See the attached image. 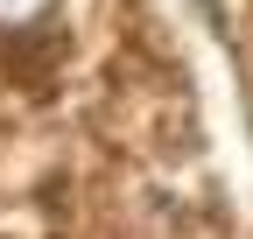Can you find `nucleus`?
Instances as JSON below:
<instances>
[{
  "label": "nucleus",
  "instance_id": "obj_1",
  "mask_svg": "<svg viewBox=\"0 0 253 239\" xmlns=\"http://www.w3.org/2000/svg\"><path fill=\"white\" fill-rule=\"evenodd\" d=\"M0 7H14V0H0Z\"/></svg>",
  "mask_w": 253,
  "mask_h": 239
}]
</instances>
